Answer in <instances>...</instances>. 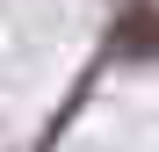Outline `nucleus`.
<instances>
[{
  "label": "nucleus",
  "mask_w": 159,
  "mask_h": 152,
  "mask_svg": "<svg viewBox=\"0 0 159 152\" xmlns=\"http://www.w3.org/2000/svg\"><path fill=\"white\" fill-rule=\"evenodd\" d=\"M116 44L123 51H159V15L152 7H130V22L116 29Z\"/></svg>",
  "instance_id": "nucleus-1"
}]
</instances>
